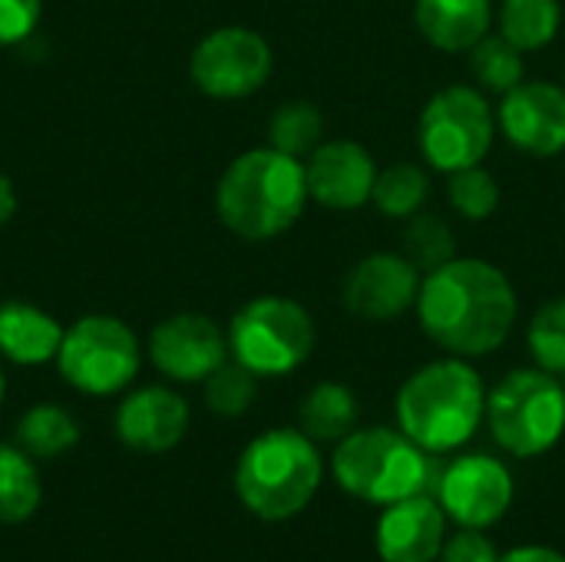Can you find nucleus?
<instances>
[{"instance_id":"1","label":"nucleus","mask_w":565,"mask_h":562,"mask_svg":"<svg viewBox=\"0 0 565 562\" xmlns=\"http://www.w3.org/2000/svg\"><path fill=\"white\" fill-rule=\"evenodd\" d=\"M520 315V298L503 268L483 258H454L424 275L417 318L424 335L454 358L500 351Z\"/></svg>"},{"instance_id":"2","label":"nucleus","mask_w":565,"mask_h":562,"mask_svg":"<svg viewBox=\"0 0 565 562\" xmlns=\"http://www.w3.org/2000/svg\"><path fill=\"white\" fill-rule=\"evenodd\" d=\"M305 162L258 146L228 162L215 189L222 225L245 242H268L298 225L308 205Z\"/></svg>"},{"instance_id":"3","label":"nucleus","mask_w":565,"mask_h":562,"mask_svg":"<svg viewBox=\"0 0 565 562\" xmlns=\"http://www.w3.org/2000/svg\"><path fill=\"white\" fill-rule=\"evenodd\" d=\"M487 421V388L467 358L417 368L397 391V427L430 454L463 447Z\"/></svg>"},{"instance_id":"4","label":"nucleus","mask_w":565,"mask_h":562,"mask_svg":"<svg viewBox=\"0 0 565 562\" xmlns=\"http://www.w3.org/2000/svg\"><path fill=\"white\" fill-rule=\"evenodd\" d=\"M440 454L414 444L401 427H364L338 441L331 474L338 487L364 503L391 507L411 497H434L444 464Z\"/></svg>"},{"instance_id":"5","label":"nucleus","mask_w":565,"mask_h":562,"mask_svg":"<svg viewBox=\"0 0 565 562\" xmlns=\"http://www.w3.org/2000/svg\"><path fill=\"white\" fill-rule=\"evenodd\" d=\"M321 477L324 460L318 444L301 427H275L242 450L235 464V494L258 520L285 523L315 500Z\"/></svg>"},{"instance_id":"6","label":"nucleus","mask_w":565,"mask_h":562,"mask_svg":"<svg viewBox=\"0 0 565 562\" xmlns=\"http://www.w3.org/2000/svg\"><path fill=\"white\" fill-rule=\"evenodd\" d=\"M487 424L493 441L513 457H543L565 431V394L556 374L516 368L487 394Z\"/></svg>"},{"instance_id":"7","label":"nucleus","mask_w":565,"mask_h":562,"mask_svg":"<svg viewBox=\"0 0 565 562\" xmlns=\"http://www.w3.org/2000/svg\"><path fill=\"white\" fill-rule=\"evenodd\" d=\"M228 354L255 378H285L315 351V321L308 308L285 295H258L242 305L228 325Z\"/></svg>"},{"instance_id":"8","label":"nucleus","mask_w":565,"mask_h":562,"mask_svg":"<svg viewBox=\"0 0 565 562\" xmlns=\"http://www.w3.org/2000/svg\"><path fill=\"white\" fill-rule=\"evenodd\" d=\"M497 139V109L473 83L437 89L417 119V146L430 169L460 172L480 166Z\"/></svg>"},{"instance_id":"9","label":"nucleus","mask_w":565,"mask_h":562,"mask_svg":"<svg viewBox=\"0 0 565 562\" xmlns=\"http://www.w3.org/2000/svg\"><path fill=\"white\" fill-rule=\"evenodd\" d=\"M142 364V348L132 328L113 315H86L63 331L56 368L70 388L89 397L122 394Z\"/></svg>"},{"instance_id":"10","label":"nucleus","mask_w":565,"mask_h":562,"mask_svg":"<svg viewBox=\"0 0 565 562\" xmlns=\"http://www.w3.org/2000/svg\"><path fill=\"white\" fill-rule=\"evenodd\" d=\"M271 46L248 26H218L202 36L189 60V76L212 99H245L271 76Z\"/></svg>"},{"instance_id":"11","label":"nucleus","mask_w":565,"mask_h":562,"mask_svg":"<svg viewBox=\"0 0 565 562\" xmlns=\"http://www.w3.org/2000/svg\"><path fill=\"white\" fill-rule=\"evenodd\" d=\"M434 497L454 523L467 530H487L507 517L513 503V477L497 457L463 454L444 464Z\"/></svg>"},{"instance_id":"12","label":"nucleus","mask_w":565,"mask_h":562,"mask_svg":"<svg viewBox=\"0 0 565 562\" xmlns=\"http://www.w3.org/2000/svg\"><path fill=\"white\" fill-rule=\"evenodd\" d=\"M424 272L404 252H374L364 255L341 285L344 308L361 321H397L417 308Z\"/></svg>"},{"instance_id":"13","label":"nucleus","mask_w":565,"mask_h":562,"mask_svg":"<svg viewBox=\"0 0 565 562\" xmlns=\"http://www.w3.org/2000/svg\"><path fill=\"white\" fill-rule=\"evenodd\" d=\"M497 129L526 156L553 159L565 152V86L553 79H523L500 96Z\"/></svg>"},{"instance_id":"14","label":"nucleus","mask_w":565,"mask_h":562,"mask_svg":"<svg viewBox=\"0 0 565 562\" xmlns=\"http://www.w3.org/2000/svg\"><path fill=\"white\" fill-rule=\"evenodd\" d=\"M149 361L179 384H202L228 361V335L205 315L182 311L159 321L149 335Z\"/></svg>"},{"instance_id":"15","label":"nucleus","mask_w":565,"mask_h":562,"mask_svg":"<svg viewBox=\"0 0 565 562\" xmlns=\"http://www.w3.org/2000/svg\"><path fill=\"white\" fill-rule=\"evenodd\" d=\"M308 195L334 212L364 209L374 195L377 162L374 156L354 139H324L305 159Z\"/></svg>"},{"instance_id":"16","label":"nucleus","mask_w":565,"mask_h":562,"mask_svg":"<svg viewBox=\"0 0 565 562\" xmlns=\"http://www.w3.org/2000/svg\"><path fill=\"white\" fill-rule=\"evenodd\" d=\"M189 431V404L162 384L126 394L116 407V437L136 454H169Z\"/></svg>"},{"instance_id":"17","label":"nucleus","mask_w":565,"mask_h":562,"mask_svg":"<svg viewBox=\"0 0 565 562\" xmlns=\"http://www.w3.org/2000/svg\"><path fill=\"white\" fill-rule=\"evenodd\" d=\"M447 513L437 497L391 503L377 523V553L384 562H434L444 550Z\"/></svg>"},{"instance_id":"18","label":"nucleus","mask_w":565,"mask_h":562,"mask_svg":"<svg viewBox=\"0 0 565 562\" xmlns=\"http://www.w3.org/2000/svg\"><path fill=\"white\" fill-rule=\"evenodd\" d=\"M420 36L444 53H470L493 23V0H414Z\"/></svg>"},{"instance_id":"19","label":"nucleus","mask_w":565,"mask_h":562,"mask_svg":"<svg viewBox=\"0 0 565 562\" xmlns=\"http://www.w3.org/2000/svg\"><path fill=\"white\" fill-rule=\"evenodd\" d=\"M60 344L63 328L50 311L30 301L0 305V358L23 368H40L46 361H56Z\"/></svg>"},{"instance_id":"20","label":"nucleus","mask_w":565,"mask_h":562,"mask_svg":"<svg viewBox=\"0 0 565 562\" xmlns=\"http://www.w3.org/2000/svg\"><path fill=\"white\" fill-rule=\"evenodd\" d=\"M298 424L315 444H338L358 427V397L348 384L321 381L298 404Z\"/></svg>"},{"instance_id":"21","label":"nucleus","mask_w":565,"mask_h":562,"mask_svg":"<svg viewBox=\"0 0 565 562\" xmlns=\"http://www.w3.org/2000/svg\"><path fill=\"white\" fill-rule=\"evenodd\" d=\"M43 487L33 457L17 444H0V527H20L40 510Z\"/></svg>"},{"instance_id":"22","label":"nucleus","mask_w":565,"mask_h":562,"mask_svg":"<svg viewBox=\"0 0 565 562\" xmlns=\"http://www.w3.org/2000/svg\"><path fill=\"white\" fill-rule=\"evenodd\" d=\"M76 441H79V424L60 404H33L30 411H23L13 431V444L36 460L63 457L66 450L76 447Z\"/></svg>"},{"instance_id":"23","label":"nucleus","mask_w":565,"mask_h":562,"mask_svg":"<svg viewBox=\"0 0 565 562\" xmlns=\"http://www.w3.org/2000/svg\"><path fill=\"white\" fill-rule=\"evenodd\" d=\"M559 0H500V33L523 53H536L559 36Z\"/></svg>"},{"instance_id":"24","label":"nucleus","mask_w":565,"mask_h":562,"mask_svg":"<svg viewBox=\"0 0 565 562\" xmlns=\"http://www.w3.org/2000/svg\"><path fill=\"white\" fill-rule=\"evenodd\" d=\"M430 199V176L424 166L417 162H391L384 169H377V182H374V195L371 202L377 205L381 215L407 222L411 215H417Z\"/></svg>"},{"instance_id":"25","label":"nucleus","mask_w":565,"mask_h":562,"mask_svg":"<svg viewBox=\"0 0 565 562\" xmlns=\"http://www.w3.org/2000/svg\"><path fill=\"white\" fill-rule=\"evenodd\" d=\"M470 73L473 86H480L487 96H507L513 86L526 79V60L523 50L513 46L503 33H487L473 50H470Z\"/></svg>"},{"instance_id":"26","label":"nucleus","mask_w":565,"mask_h":562,"mask_svg":"<svg viewBox=\"0 0 565 562\" xmlns=\"http://www.w3.org/2000/svg\"><path fill=\"white\" fill-rule=\"evenodd\" d=\"M324 142V113L308 99H288L268 119V146L285 156L308 159Z\"/></svg>"},{"instance_id":"27","label":"nucleus","mask_w":565,"mask_h":562,"mask_svg":"<svg viewBox=\"0 0 565 562\" xmlns=\"http://www.w3.org/2000/svg\"><path fill=\"white\" fill-rule=\"evenodd\" d=\"M401 252L427 275L447 262L457 258V242H454V229L447 225L444 215L420 209L417 215H411L404 222L401 232Z\"/></svg>"},{"instance_id":"28","label":"nucleus","mask_w":565,"mask_h":562,"mask_svg":"<svg viewBox=\"0 0 565 562\" xmlns=\"http://www.w3.org/2000/svg\"><path fill=\"white\" fill-rule=\"evenodd\" d=\"M202 394H205V407L218 417H242L258 394V378L238 364L235 358L225 361L222 368H215L205 381H202Z\"/></svg>"},{"instance_id":"29","label":"nucleus","mask_w":565,"mask_h":562,"mask_svg":"<svg viewBox=\"0 0 565 562\" xmlns=\"http://www.w3.org/2000/svg\"><path fill=\"white\" fill-rule=\"evenodd\" d=\"M447 202L467 222H487L500 209V182L483 166H470L450 172L447 179Z\"/></svg>"},{"instance_id":"30","label":"nucleus","mask_w":565,"mask_h":562,"mask_svg":"<svg viewBox=\"0 0 565 562\" xmlns=\"http://www.w3.org/2000/svg\"><path fill=\"white\" fill-rule=\"evenodd\" d=\"M526 348L536 361V368L550 374H565V295L550 298L536 308L526 328Z\"/></svg>"},{"instance_id":"31","label":"nucleus","mask_w":565,"mask_h":562,"mask_svg":"<svg viewBox=\"0 0 565 562\" xmlns=\"http://www.w3.org/2000/svg\"><path fill=\"white\" fill-rule=\"evenodd\" d=\"M43 13V0H0V46L26 43Z\"/></svg>"},{"instance_id":"32","label":"nucleus","mask_w":565,"mask_h":562,"mask_svg":"<svg viewBox=\"0 0 565 562\" xmlns=\"http://www.w3.org/2000/svg\"><path fill=\"white\" fill-rule=\"evenodd\" d=\"M440 562H500L493 543L483 537V530H460L457 537L444 540Z\"/></svg>"},{"instance_id":"33","label":"nucleus","mask_w":565,"mask_h":562,"mask_svg":"<svg viewBox=\"0 0 565 562\" xmlns=\"http://www.w3.org/2000/svg\"><path fill=\"white\" fill-rule=\"evenodd\" d=\"M500 562H565V556L550 547H520V550L500 556Z\"/></svg>"},{"instance_id":"34","label":"nucleus","mask_w":565,"mask_h":562,"mask_svg":"<svg viewBox=\"0 0 565 562\" xmlns=\"http://www.w3.org/2000/svg\"><path fill=\"white\" fill-rule=\"evenodd\" d=\"M17 212V192H13V182L0 172V229L13 219Z\"/></svg>"},{"instance_id":"35","label":"nucleus","mask_w":565,"mask_h":562,"mask_svg":"<svg viewBox=\"0 0 565 562\" xmlns=\"http://www.w3.org/2000/svg\"><path fill=\"white\" fill-rule=\"evenodd\" d=\"M3 394H7V378H3V364H0V404H3Z\"/></svg>"},{"instance_id":"36","label":"nucleus","mask_w":565,"mask_h":562,"mask_svg":"<svg viewBox=\"0 0 565 562\" xmlns=\"http://www.w3.org/2000/svg\"><path fill=\"white\" fill-rule=\"evenodd\" d=\"M559 384H563V394H565V374H559Z\"/></svg>"}]
</instances>
